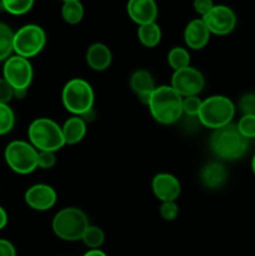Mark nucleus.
I'll return each instance as SVG.
<instances>
[{
  "label": "nucleus",
  "mask_w": 255,
  "mask_h": 256,
  "mask_svg": "<svg viewBox=\"0 0 255 256\" xmlns=\"http://www.w3.org/2000/svg\"><path fill=\"white\" fill-rule=\"evenodd\" d=\"M62 100L68 112L82 116L94 109V90L86 80L75 78L65 84Z\"/></svg>",
  "instance_id": "nucleus-6"
},
{
  "label": "nucleus",
  "mask_w": 255,
  "mask_h": 256,
  "mask_svg": "<svg viewBox=\"0 0 255 256\" xmlns=\"http://www.w3.org/2000/svg\"><path fill=\"white\" fill-rule=\"evenodd\" d=\"M2 74L14 89H28L34 76L32 62L19 55H12L5 60Z\"/></svg>",
  "instance_id": "nucleus-9"
},
{
  "label": "nucleus",
  "mask_w": 255,
  "mask_h": 256,
  "mask_svg": "<svg viewBox=\"0 0 255 256\" xmlns=\"http://www.w3.org/2000/svg\"><path fill=\"white\" fill-rule=\"evenodd\" d=\"M28 94V89H14V98L15 99H24Z\"/></svg>",
  "instance_id": "nucleus-36"
},
{
  "label": "nucleus",
  "mask_w": 255,
  "mask_h": 256,
  "mask_svg": "<svg viewBox=\"0 0 255 256\" xmlns=\"http://www.w3.org/2000/svg\"><path fill=\"white\" fill-rule=\"evenodd\" d=\"M8 224V214L2 206H0V230L4 229Z\"/></svg>",
  "instance_id": "nucleus-35"
},
{
  "label": "nucleus",
  "mask_w": 255,
  "mask_h": 256,
  "mask_svg": "<svg viewBox=\"0 0 255 256\" xmlns=\"http://www.w3.org/2000/svg\"><path fill=\"white\" fill-rule=\"evenodd\" d=\"M56 164V155L54 152H38V168L52 169Z\"/></svg>",
  "instance_id": "nucleus-31"
},
{
  "label": "nucleus",
  "mask_w": 255,
  "mask_h": 256,
  "mask_svg": "<svg viewBox=\"0 0 255 256\" xmlns=\"http://www.w3.org/2000/svg\"><path fill=\"white\" fill-rule=\"evenodd\" d=\"M170 86L182 98L198 96L205 86V78L196 68L186 66L174 72Z\"/></svg>",
  "instance_id": "nucleus-10"
},
{
  "label": "nucleus",
  "mask_w": 255,
  "mask_h": 256,
  "mask_svg": "<svg viewBox=\"0 0 255 256\" xmlns=\"http://www.w3.org/2000/svg\"><path fill=\"white\" fill-rule=\"evenodd\" d=\"M90 222L88 215L78 208H64L55 214L52 228L54 234L64 242L82 240Z\"/></svg>",
  "instance_id": "nucleus-5"
},
{
  "label": "nucleus",
  "mask_w": 255,
  "mask_h": 256,
  "mask_svg": "<svg viewBox=\"0 0 255 256\" xmlns=\"http://www.w3.org/2000/svg\"><path fill=\"white\" fill-rule=\"evenodd\" d=\"M235 115V105L224 95H212L202 100L198 119L208 129L216 130L232 124Z\"/></svg>",
  "instance_id": "nucleus-4"
},
{
  "label": "nucleus",
  "mask_w": 255,
  "mask_h": 256,
  "mask_svg": "<svg viewBox=\"0 0 255 256\" xmlns=\"http://www.w3.org/2000/svg\"><path fill=\"white\" fill-rule=\"evenodd\" d=\"M128 15L138 25L154 22L158 18V5L155 0H129Z\"/></svg>",
  "instance_id": "nucleus-14"
},
{
  "label": "nucleus",
  "mask_w": 255,
  "mask_h": 256,
  "mask_svg": "<svg viewBox=\"0 0 255 256\" xmlns=\"http://www.w3.org/2000/svg\"><path fill=\"white\" fill-rule=\"evenodd\" d=\"M200 179L208 189H219L228 180L226 168L222 162H209L202 168L200 172Z\"/></svg>",
  "instance_id": "nucleus-18"
},
{
  "label": "nucleus",
  "mask_w": 255,
  "mask_h": 256,
  "mask_svg": "<svg viewBox=\"0 0 255 256\" xmlns=\"http://www.w3.org/2000/svg\"><path fill=\"white\" fill-rule=\"evenodd\" d=\"M28 138L38 152H56L65 145L62 126L49 118L35 119L29 125Z\"/></svg>",
  "instance_id": "nucleus-3"
},
{
  "label": "nucleus",
  "mask_w": 255,
  "mask_h": 256,
  "mask_svg": "<svg viewBox=\"0 0 255 256\" xmlns=\"http://www.w3.org/2000/svg\"><path fill=\"white\" fill-rule=\"evenodd\" d=\"M152 189L155 196L162 202H176L182 192V185L174 175L160 172L152 179Z\"/></svg>",
  "instance_id": "nucleus-13"
},
{
  "label": "nucleus",
  "mask_w": 255,
  "mask_h": 256,
  "mask_svg": "<svg viewBox=\"0 0 255 256\" xmlns=\"http://www.w3.org/2000/svg\"><path fill=\"white\" fill-rule=\"evenodd\" d=\"M138 39L144 46L154 48L162 40V30L156 22H149V24L139 25L138 29Z\"/></svg>",
  "instance_id": "nucleus-20"
},
{
  "label": "nucleus",
  "mask_w": 255,
  "mask_h": 256,
  "mask_svg": "<svg viewBox=\"0 0 255 256\" xmlns=\"http://www.w3.org/2000/svg\"><path fill=\"white\" fill-rule=\"evenodd\" d=\"M160 215L165 222H174L179 215V206L176 202H165L160 205Z\"/></svg>",
  "instance_id": "nucleus-29"
},
{
  "label": "nucleus",
  "mask_w": 255,
  "mask_h": 256,
  "mask_svg": "<svg viewBox=\"0 0 255 256\" xmlns=\"http://www.w3.org/2000/svg\"><path fill=\"white\" fill-rule=\"evenodd\" d=\"M210 32L202 19H194L185 26L184 42L189 49L200 50L209 42Z\"/></svg>",
  "instance_id": "nucleus-15"
},
{
  "label": "nucleus",
  "mask_w": 255,
  "mask_h": 256,
  "mask_svg": "<svg viewBox=\"0 0 255 256\" xmlns=\"http://www.w3.org/2000/svg\"><path fill=\"white\" fill-rule=\"evenodd\" d=\"M86 62L95 72H104L112 65V55L109 48L102 42H94L86 50Z\"/></svg>",
  "instance_id": "nucleus-17"
},
{
  "label": "nucleus",
  "mask_w": 255,
  "mask_h": 256,
  "mask_svg": "<svg viewBox=\"0 0 255 256\" xmlns=\"http://www.w3.org/2000/svg\"><path fill=\"white\" fill-rule=\"evenodd\" d=\"M25 202L28 206L36 212H46L56 204V192L50 185L35 184L25 192Z\"/></svg>",
  "instance_id": "nucleus-12"
},
{
  "label": "nucleus",
  "mask_w": 255,
  "mask_h": 256,
  "mask_svg": "<svg viewBox=\"0 0 255 256\" xmlns=\"http://www.w3.org/2000/svg\"><path fill=\"white\" fill-rule=\"evenodd\" d=\"M2 9L12 15H24L34 5V0H0Z\"/></svg>",
  "instance_id": "nucleus-25"
},
{
  "label": "nucleus",
  "mask_w": 255,
  "mask_h": 256,
  "mask_svg": "<svg viewBox=\"0 0 255 256\" xmlns=\"http://www.w3.org/2000/svg\"><path fill=\"white\" fill-rule=\"evenodd\" d=\"M130 88H132V92L138 96V99L146 104L149 102L150 95L155 90V80L152 78V72H148L145 69H138L132 74L129 80Z\"/></svg>",
  "instance_id": "nucleus-16"
},
{
  "label": "nucleus",
  "mask_w": 255,
  "mask_h": 256,
  "mask_svg": "<svg viewBox=\"0 0 255 256\" xmlns=\"http://www.w3.org/2000/svg\"><path fill=\"white\" fill-rule=\"evenodd\" d=\"M62 16L70 25L79 24L84 16V8L80 2H66L62 4Z\"/></svg>",
  "instance_id": "nucleus-22"
},
{
  "label": "nucleus",
  "mask_w": 255,
  "mask_h": 256,
  "mask_svg": "<svg viewBox=\"0 0 255 256\" xmlns=\"http://www.w3.org/2000/svg\"><path fill=\"white\" fill-rule=\"evenodd\" d=\"M238 130L244 138L254 139L255 138V116L254 115H242L236 124Z\"/></svg>",
  "instance_id": "nucleus-27"
},
{
  "label": "nucleus",
  "mask_w": 255,
  "mask_h": 256,
  "mask_svg": "<svg viewBox=\"0 0 255 256\" xmlns=\"http://www.w3.org/2000/svg\"><path fill=\"white\" fill-rule=\"evenodd\" d=\"M14 99V88L5 79H0V102L9 104Z\"/></svg>",
  "instance_id": "nucleus-32"
},
{
  "label": "nucleus",
  "mask_w": 255,
  "mask_h": 256,
  "mask_svg": "<svg viewBox=\"0 0 255 256\" xmlns=\"http://www.w3.org/2000/svg\"><path fill=\"white\" fill-rule=\"evenodd\" d=\"M252 172H254V175H255V155L252 156Z\"/></svg>",
  "instance_id": "nucleus-38"
},
{
  "label": "nucleus",
  "mask_w": 255,
  "mask_h": 256,
  "mask_svg": "<svg viewBox=\"0 0 255 256\" xmlns=\"http://www.w3.org/2000/svg\"><path fill=\"white\" fill-rule=\"evenodd\" d=\"M46 44V34L39 25L28 24L14 32V52L19 56L30 59L44 49Z\"/></svg>",
  "instance_id": "nucleus-8"
},
{
  "label": "nucleus",
  "mask_w": 255,
  "mask_h": 256,
  "mask_svg": "<svg viewBox=\"0 0 255 256\" xmlns=\"http://www.w3.org/2000/svg\"><path fill=\"white\" fill-rule=\"evenodd\" d=\"M168 62L174 72L190 66V54L185 48L175 46L168 52Z\"/></svg>",
  "instance_id": "nucleus-23"
},
{
  "label": "nucleus",
  "mask_w": 255,
  "mask_h": 256,
  "mask_svg": "<svg viewBox=\"0 0 255 256\" xmlns=\"http://www.w3.org/2000/svg\"><path fill=\"white\" fill-rule=\"evenodd\" d=\"M148 106L152 119L162 125L175 124L184 114L182 98L170 85L155 88L150 95Z\"/></svg>",
  "instance_id": "nucleus-1"
},
{
  "label": "nucleus",
  "mask_w": 255,
  "mask_h": 256,
  "mask_svg": "<svg viewBox=\"0 0 255 256\" xmlns=\"http://www.w3.org/2000/svg\"><path fill=\"white\" fill-rule=\"evenodd\" d=\"M15 124V115L12 108L8 104L0 102V135H5L12 132Z\"/></svg>",
  "instance_id": "nucleus-26"
},
{
  "label": "nucleus",
  "mask_w": 255,
  "mask_h": 256,
  "mask_svg": "<svg viewBox=\"0 0 255 256\" xmlns=\"http://www.w3.org/2000/svg\"><path fill=\"white\" fill-rule=\"evenodd\" d=\"M82 242L90 249H100L105 242V234L99 226L89 225L82 238Z\"/></svg>",
  "instance_id": "nucleus-24"
},
{
  "label": "nucleus",
  "mask_w": 255,
  "mask_h": 256,
  "mask_svg": "<svg viewBox=\"0 0 255 256\" xmlns=\"http://www.w3.org/2000/svg\"><path fill=\"white\" fill-rule=\"evenodd\" d=\"M65 145H75L82 142L86 135V122L80 116L69 118L62 126Z\"/></svg>",
  "instance_id": "nucleus-19"
},
{
  "label": "nucleus",
  "mask_w": 255,
  "mask_h": 256,
  "mask_svg": "<svg viewBox=\"0 0 255 256\" xmlns=\"http://www.w3.org/2000/svg\"><path fill=\"white\" fill-rule=\"evenodd\" d=\"M202 19L204 20L210 34L219 36L230 34L236 25V15L226 5H214V8Z\"/></svg>",
  "instance_id": "nucleus-11"
},
{
  "label": "nucleus",
  "mask_w": 255,
  "mask_h": 256,
  "mask_svg": "<svg viewBox=\"0 0 255 256\" xmlns=\"http://www.w3.org/2000/svg\"><path fill=\"white\" fill-rule=\"evenodd\" d=\"M62 2H80V0H62Z\"/></svg>",
  "instance_id": "nucleus-39"
},
{
  "label": "nucleus",
  "mask_w": 255,
  "mask_h": 256,
  "mask_svg": "<svg viewBox=\"0 0 255 256\" xmlns=\"http://www.w3.org/2000/svg\"><path fill=\"white\" fill-rule=\"evenodd\" d=\"M202 100L199 96L182 98V112L188 116H198L202 108Z\"/></svg>",
  "instance_id": "nucleus-28"
},
{
  "label": "nucleus",
  "mask_w": 255,
  "mask_h": 256,
  "mask_svg": "<svg viewBox=\"0 0 255 256\" xmlns=\"http://www.w3.org/2000/svg\"><path fill=\"white\" fill-rule=\"evenodd\" d=\"M5 162L14 172L28 175L38 169V150L30 142L14 140L5 148Z\"/></svg>",
  "instance_id": "nucleus-7"
},
{
  "label": "nucleus",
  "mask_w": 255,
  "mask_h": 256,
  "mask_svg": "<svg viewBox=\"0 0 255 256\" xmlns=\"http://www.w3.org/2000/svg\"><path fill=\"white\" fill-rule=\"evenodd\" d=\"M0 256H16L15 246L6 239H0Z\"/></svg>",
  "instance_id": "nucleus-34"
},
{
  "label": "nucleus",
  "mask_w": 255,
  "mask_h": 256,
  "mask_svg": "<svg viewBox=\"0 0 255 256\" xmlns=\"http://www.w3.org/2000/svg\"><path fill=\"white\" fill-rule=\"evenodd\" d=\"M239 109L242 115H254L255 116V94L248 92L244 94L239 100Z\"/></svg>",
  "instance_id": "nucleus-30"
},
{
  "label": "nucleus",
  "mask_w": 255,
  "mask_h": 256,
  "mask_svg": "<svg viewBox=\"0 0 255 256\" xmlns=\"http://www.w3.org/2000/svg\"><path fill=\"white\" fill-rule=\"evenodd\" d=\"M192 6H194L195 12L202 15V18L214 8V2H212V0H194Z\"/></svg>",
  "instance_id": "nucleus-33"
},
{
  "label": "nucleus",
  "mask_w": 255,
  "mask_h": 256,
  "mask_svg": "<svg viewBox=\"0 0 255 256\" xmlns=\"http://www.w3.org/2000/svg\"><path fill=\"white\" fill-rule=\"evenodd\" d=\"M248 146V139L240 134L235 124L214 130L210 136V149L212 154L226 162H234L244 156Z\"/></svg>",
  "instance_id": "nucleus-2"
},
{
  "label": "nucleus",
  "mask_w": 255,
  "mask_h": 256,
  "mask_svg": "<svg viewBox=\"0 0 255 256\" xmlns=\"http://www.w3.org/2000/svg\"><path fill=\"white\" fill-rule=\"evenodd\" d=\"M82 256H108L104 252H102L100 249H90L89 252H85Z\"/></svg>",
  "instance_id": "nucleus-37"
},
{
  "label": "nucleus",
  "mask_w": 255,
  "mask_h": 256,
  "mask_svg": "<svg viewBox=\"0 0 255 256\" xmlns=\"http://www.w3.org/2000/svg\"><path fill=\"white\" fill-rule=\"evenodd\" d=\"M14 32L4 22H0V62L12 56L14 52Z\"/></svg>",
  "instance_id": "nucleus-21"
}]
</instances>
